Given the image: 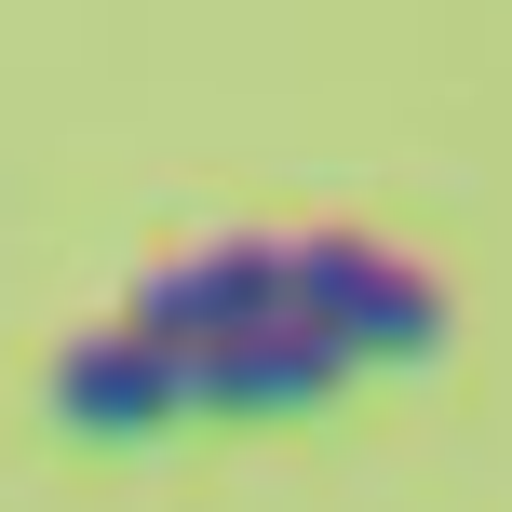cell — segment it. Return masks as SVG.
I'll return each instance as SVG.
<instances>
[{
  "instance_id": "3957f363",
  "label": "cell",
  "mask_w": 512,
  "mask_h": 512,
  "mask_svg": "<svg viewBox=\"0 0 512 512\" xmlns=\"http://www.w3.org/2000/svg\"><path fill=\"white\" fill-rule=\"evenodd\" d=\"M41 405H54V432H81V445H149V432L189 418V351H162V337H135V324H81L68 351L41 364Z\"/></svg>"
},
{
  "instance_id": "6da1fadb",
  "label": "cell",
  "mask_w": 512,
  "mask_h": 512,
  "mask_svg": "<svg viewBox=\"0 0 512 512\" xmlns=\"http://www.w3.org/2000/svg\"><path fill=\"white\" fill-rule=\"evenodd\" d=\"M283 270H297V324H324L351 364H432L459 324L445 283L378 230H283Z\"/></svg>"
},
{
  "instance_id": "277c9868",
  "label": "cell",
  "mask_w": 512,
  "mask_h": 512,
  "mask_svg": "<svg viewBox=\"0 0 512 512\" xmlns=\"http://www.w3.org/2000/svg\"><path fill=\"white\" fill-rule=\"evenodd\" d=\"M364 364L337 351L324 324H256V337H216V351H189V418H310V405H337Z\"/></svg>"
},
{
  "instance_id": "7a4b0ae2",
  "label": "cell",
  "mask_w": 512,
  "mask_h": 512,
  "mask_svg": "<svg viewBox=\"0 0 512 512\" xmlns=\"http://www.w3.org/2000/svg\"><path fill=\"white\" fill-rule=\"evenodd\" d=\"M297 310V270H283V230H230V243H189L162 256L149 283L122 297L135 337H162V351H216V337H256Z\"/></svg>"
}]
</instances>
